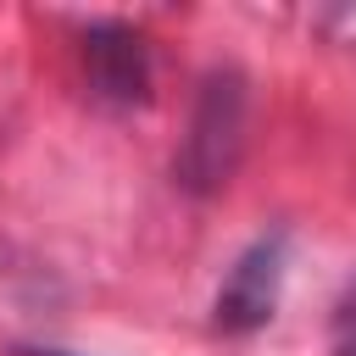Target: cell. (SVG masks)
I'll return each mask as SVG.
<instances>
[{"label":"cell","instance_id":"1","mask_svg":"<svg viewBox=\"0 0 356 356\" xmlns=\"http://www.w3.org/2000/svg\"><path fill=\"white\" fill-rule=\"evenodd\" d=\"M245 78L239 67H211L189 117V134L178 145V184L195 195H211L234 178L245 150Z\"/></svg>","mask_w":356,"mask_h":356},{"label":"cell","instance_id":"2","mask_svg":"<svg viewBox=\"0 0 356 356\" xmlns=\"http://www.w3.org/2000/svg\"><path fill=\"white\" fill-rule=\"evenodd\" d=\"M284 256H289V239L284 234H261L256 245L239 250V261L228 267L222 289H217V328L228 334H250L261 328L273 312H278V289H284Z\"/></svg>","mask_w":356,"mask_h":356},{"label":"cell","instance_id":"3","mask_svg":"<svg viewBox=\"0 0 356 356\" xmlns=\"http://www.w3.org/2000/svg\"><path fill=\"white\" fill-rule=\"evenodd\" d=\"M83 72L106 106H145L150 100V50L145 33L128 22H89L83 28Z\"/></svg>","mask_w":356,"mask_h":356},{"label":"cell","instance_id":"4","mask_svg":"<svg viewBox=\"0 0 356 356\" xmlns=\"http://www.w3.org/2000/svg\"><path fill=\"white\" fill-rule=\"evenodd\" d=\"M334 356H356V284H350V295L339 300V317H334Z\"/></svg>","mask_w":356,"mask_h":356},{"label":"cell","instance_id":"5","mask_svg":"<svg viewBox=\"0 0 356 356\" xmlns=\"http://www.w3.org/2000/svg\"><path fill=\"white\" fill-rule=\"evenodd\" d=\"M22 356H72V350H44V345H33V350H22Z\"/></svg>","mask_w":356,"mask_h":356}]
</instances>
